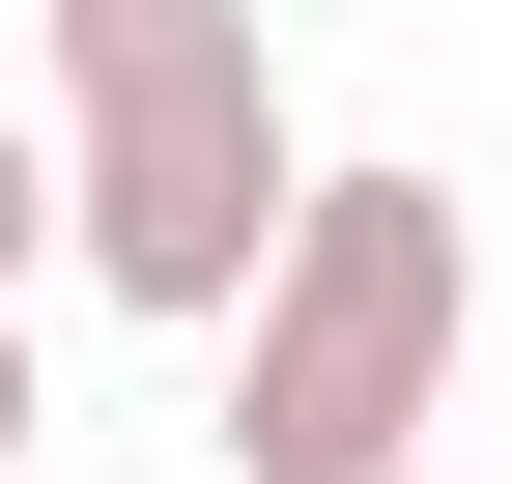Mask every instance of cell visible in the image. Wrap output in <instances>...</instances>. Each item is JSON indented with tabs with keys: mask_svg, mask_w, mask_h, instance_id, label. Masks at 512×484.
<instances>
[{
	"mask_svg": "<svg viewBox=\"0 0 512 484\" xmlns=\"http://www.w3.org/2000/svg\"><path fill=\"white\" fill-rule=\"evenodd\" d=\"M285 200H313V143H285V29L256 0H57V228H86L114 314L228 342L285 285Z\"/></svg>",
	"mask_w": 512,
	"mask_h": 484,
	"instance_id": "6da1fadb",
	"label": "cell"
},
{
	"mask_svg": "<svg viewBox=\"0 0 512 484\" xmlns=\"http://www.w3.org/2000/svg\"><path fill=\"white\" fill-rule=\"evenodd\" d=\"M0 456H29V314H0Z\"/></svg>",
	"mask_w": 512,
	"mask_h": 484,
	"instance_id": "277c9868",
	"label": "cell"
},
{
	"mask_svg": "<svg viewBox=\"0 0 512 484\" xmlns=\"http://www.w3.org/2000/svg\"><path fill=\"white\" fill-rule=\"evenodd\" d=\"M256 29H313V0H256Z\"/></svg>",
	"mask_w": 512,
	"mask_h": 484,
	"instance_id": "5b68a950",
	"label": "cell"
},
{
	"mask_svg": "<svg viewBox=\"0 0 512 484\" xmlns=\"http://www.w3.org/2000/svg\"><path fill=\"white\" fill-rule=\"evenodd\" d=\"M456 342H484V228H456V171H313L285 200V285L228 314V456L256 484H427V399H456Z\"/></svg>",
	"mask_w": 512,
	"mask_h": 484,
	"instance_id": "7a4b0ae2",
	"label": "cell"
},
{
	"mask_svg": "<svg viewBox=\"0 0 512 484\" xmlns=\"http://www.w3.org/2000/svg\"><path fill=\"white\" fill-rule=\"evenodd\" d=\"M29 200H57V171H29V114H0V314H29Z\"/></svg>",
	"mask_w": 512,
	"mask_h": 484,
	"instance_id": "3957f363",
	"label": "cell"
}]
</instances>
